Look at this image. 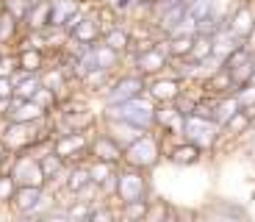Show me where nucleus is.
Returning <instances> with one entry per match:
<instances>
[{
  "label": "nucleus",
  "mask_w": 255,
  "mask_h": 222,
  "mask_svg": "<svg viewBox=\"0 0 255 222\" xmlns=\"http://www.w3.org/2000/svg\"><path fill=\"white\" fill-rule=\"evenodd\" d=\"M164 161V142L155 131H147L141 133L133 145H128L122 150V164L133 167V170H141V172H150Z\"/></svg>",
  "instance_id": "obj_1"
},
{
  "label": "nucleus",
  "mask_w": 255,
  "mask_h": 222,
  "mask_svg": "<svg viewBox=\"0 0 255 222\" xmlns=\"http://www.w3.org/2000/svg\"><path fill=\"white\" fill-rule=\"evenodd\" d=\"M153 111L155 103L141 92V95L130 97L125 103H114V106H103L100 120H125L130 125L141 128V131H153Z\"/></svg>",
  "instance_id": "obj_2"
},
{
  "label": "nucleus",
  "mask_w": 255,
  "mask_h": 222,
  "mask_svg": "<svg viewBox=\"0 0 255 222\" xmlns=\"http://www.w3.org/2000/svg\"><path fill=\"white\" fill-rule=\"evenodd\" d=\"M133 200H153V184L147 172L133 170L128 164L117 167V189H114V206L133 203Z\"/></svg>",
  "instance_id": "obj_3"
},
{
  "label": "nucleus",
  "mask_w": 255,
  "mask_h": 222,
  "mask_svg": "<svg viewBox=\"0 0 255 222\" xmlns=\"http://www.w3.org/2000/svg\"><path fill=\"white\" fill-rule=\"evenodd\" d=\"M97 131V128H95ZM95 131H83V133H64V136H53L50 150L58 159H64V164H81L89 159V136Z\"/></svg>",
  "instance_id": "obj_4"
},
{
  "label": "nucleus",
  "mask_w": 255,
  "mask_h": 222,
  "mask_svg": "<svg viewBox=\"0 0 255 222\" xmlns=\"http://www.w3.org/2000/svg\"><path fill=\"white\" fill-rule=\"evenodd\" d=\"M144 86H147V78H141V75H136L133 70L130 72H117L114 75V81L109 83V89L103 92V106H114V103H125V100H130V97H136V95H141L144 92Z\"/></svg>",
  "instance_id": "obj_5"
},
{
  "label": "nucleus",
  "mask_w": 255,
  "mask_h": 222,
  "mask_svg": "<svg viewBox=\"0 0 255 222\" xmlns=\"http://www.w3.org/2000/svg\"><path fill=\"white\" fill-rule=\"evenodd\" d=\"M183 139L197 145L200 150H214L219 145V125L214 120H205V117H183Z\"/></svg>",
  "instance_id": "obj_6"
},
{
  "label": "nucleus",
  "mask_w": 255,
  "mask_h": 222,
  "mask_svg": "<svg viewBox=\"0 0 255 222\" xmlns=\"http://www.w3.org/2000/svg\"><path fill=\"white\" fill-rule=\"evenodd\" d=\"M8 175L14 178L17 186H45V175L39 170V159L31 153H14Z\"/></svg>",
  "instance_id": "obj_7"
},
{
  "label": "nucleus",
  "mask_w": 255,
  "mask_h": 222,
  "mask_svg": "<svg viewBox=\"0 0 255 222\" xmlns=\"http://www.w3.org/2000/svg\"><path fill=\"white\" fill-rule=\"evenodd\" d=\"M183 86H186V83L178 81L175 75H169V72H161V75H155V78H147L144 95L150 97L155 106H161V103H172L175 97L183 92Z\"/></svg>",
  "instance_id": "obj_8"
},
{
  "label": "nucleus",
  "mask_w": 255,
  "mask_h": 222,
  "mask_svg": "<svg viewBox=\"0 0 255 222\" xmlns=\"http://www.w3.org/2000/svg\"><path fill=\"white\" fill-rule=\"evenodd\" d=\"M100 36H103V31H100V22H97V14H95V8H89V6L83 11L81 22L67 33V39H70L72 44H78V47H92V44L100 42Z\"/></svg>",
  "instance_id": "obj_9"
},
{
  "label": "nucleus",
  "mask_w": 255,
  "mask_h": 222,
  "mask_svg": "<svg viewBox=\"0 0 255 222\" xmlns=\"http://www.w3.org/2000/svg\"><path fill=\"white\" fill-rule=\"evenodd\" d=\"M130 61H133V72L141 78H155V75H161V72H166V67H169V56L161 53L155 44L150 50L130 56Z\"/></svg>",
  "instance_id": "obj_10"
},
{
  "label": "nucleus",
  "mask_w": 255,
  "mask_h": 222,
  "mask_svg": "<svg viewBox=\"0 0 255 222\" xmlns=\"http://www.w3.org/2000/svg\"><path fill=\"white\" fill-rule=\"evenodd\" d=\"M89 159H97V161H106V164L120 167L122 164V147L97 128V131L89 136Z\"/></svg>",
  "instance_id": "obj_11"
},
{
  "label": "nucleus",
  "mask_w": 255,
  "mask_h": 222,
  "mask_svg": "<svg viewBox=\"0 0 255 222\" xmlns=\"http://www.w3.org/2000/svg\"><path fill=\"white\" fill-rule=\"evenodd\" d=\"M205 153L200 150L197 145H191L186 139H175L169 147H164V159L169 161L172 167H194L203 161Z\"/></svg>",
  "instance_id": "obj_12"
},
{
  "label": "nucleus",
  "mask_w": 255,
  "mask_h": 222,
  "mask_svg": "<svg viewBox=\"0 0 255 222\" xmlns=\"http://www.w3.org/2000/svg\"><path fill=\"white\" fill-rule=\"evenodd\" d=\"M97 128H100V131L106 133L109 139H114L117 145L122 147V150H125L128 145H133L141 133H147V131L130 125V122H125V120H100V122H97Z\"/></svg>",
  "instance_id": "obj_13"
},
{
  "label": "nucleus",
  "mask_w": 255,
  "mask_h": 222,
  "mask_svg": "<svg viewBox=\"0 0 255 222\" xmlns=\"http://www.w3.org/2000/svg\"><path fill=\"white\" fill-rule=\"evenodd\" d=\"M253 25H255V11L247 3H239V6L230 11V17L225 19V28H228L236 39H242V42H244V36L253 31Z\"/></svg>",
  "instance_id": "obj_14"
},
{
  "label": "nucleus",
  "mask_w": 255,
  "mask_h": 222,
  "mask_svg": "<svg viewBox=\"0 0 255 222\" xmlns=\"http://www.w3.org/2000/svg\"><path fill=\"white\" fill-rule=\"evenodd\" d=\"M45 117H50L45 108H39L33 100H17L11 97V111L6 114L3 122H42Z\"/></svg>",
  "instance_id": "obj_15"
},
{
  "label": "nucleus",
  "mask_w": 255,
  "mask_h": 222,
  "mask_svg": "<svg viewBox=\"0 0 255 222\" xmlns=\"http://www.w3.org/2000/svg\"><path fill=\"white\" fill-rule=\"evenodd\" d=\"M45 186H17V192H14L11 197V209L17 211V214H33V209L39 206V200L45 197Z\"/></svg>",
  "instance_id": "obj_16"
},
{
  "label": "nucleus",
  "mask_w": 255,
  "mask_h": 222,
  "mask_svg": "<svg viewBox=\"0 0 255 222\" xmlns=\"http://www.w3.org/2000/svg\"><path fill=\"white\" fill-rule=\"evenodd\" d=\"M14 58H17V70L28 72V75H39L47 67V61H50L47 53L33 50V47H19V50H14Z\"/></svg>",
  "instance_id": "obj_17"
},
{
  "label": "nucleus",
  "mask_w": 255,
  "mask_h": 222,
  "mask_svg": "<svg viewBox=\"0 0 255 222\" xmlns=\"http://www.w3.org/2000/svg\"><path fill=\"white\" fill-rule=\"evenodd\" d=\"M100 42L106 44V47H111L114 53H120V56H128V53H130V44H133V39H130V28L117 22L114 28L103 31Z\"/></svg>",
  "instance_id": "obj_18"
},
{
  "label": "nucleus",
  "mask_w": 255,
  "mask_h": 222,
  "mask_svg": "<svg viewBox=\"0 0 255 222\" xmlns=\"http://www.w3.org/2000/svg\"><path fill=\"white\" fill-rule=\"evenodd\" d=\"M47 25H50V0L31 3L25 19H22V31H45Z\"/></svg>",
  "instance_id": "obj_19"
},
{
  "label": "nucleus",
  "mask_w": 255,
  "mask_h": 222,
  "mask_svg": "<svg viewBox=\"0 0 255 222\" xmlns=\"http://www.w3.org/2000/svg\"><path fill=\"white\" fill-rule=\"evenodd\" d=\"M236 47H242V39H236L225 25L219 28L217 33H211V56H214V58L225 61V58L236 50Z\"/></svg>",
  "instance_id": "obj_20"
},
{
  "label": "nucleus",
  "mask_w": 255,
  "mask_h": 222,
  "mask_svg": "<svg viewBox=\"0 0 255 222\" xmlns=\"http://www.w3.org/2000/svg\"><path fill=\"white\" fill-rule=\"evenodd\" d=\"M92 58H95V67L97 70H106V72H120V67L125 64V56H120V53H114L111 47H106L103 42L92 44Z\"/></svg>",
  "instance_id": "obj_21"
},
{
  "label": "nucleus",
  "mask_w": 255,
  "mask_h": 222,
  "mask_svg": "<svg viewBox=\"0 0 255 222\" xmlns=\"http://www.w3.org/2000/svg\"><path fill=\"white\" fill-rule=\"evenodd\" d=\"M253 128L255 125L247 120V114H244L242 108H239L230 120H225L222 125H219V139H242L244 133H253Z\"/></svg>",
  "instance_id": "obj_22"
},
{
  "label": "nucleus",
  "mask_w": 255,
  "mask_h": 222,
  "mask_svg": "<svg viewBox=\"0 0 255 222\" xmlns=\"http://www.w3.org/2000/svg\"><path fill=\"white\" fill-rule=\"evenodd\" d=\"M83 6H86L83 0H50V25L64 31V22L75 11H81Z\"/></svg>",
  "instance_id": "obj_23"
},
{
  "label": "nucleus",
  "mask_w": 255,
  "mask_h": 222,
  "mask_svg": "<svg viewBox=\"0 0 255 222\" xmlns=\"http://www.w3.org/2000/svg\"><path fill=\"white\" fill-rule=\"evenodd\" d=\"M111 81H114V72H106V70H89L78 83L83 86V92H89V95L103 97V92L109 89V83H111Z\"/></svg>",
  "instance_id": "obj_24"
},
{
  "label": "nucleus",
  "mask_w": 255,
  "mask_h": 222,
  "mask_svg": "<svg viewBox=\"0 0 255 222\" xmlns=\"http://www.w3.org/2000/svg\"><path fill=\"white\" fill-rule=\"evenodd\" d=\"M211 103H214V117H211V120L217 122V125H222L225 120H230V117L239 111V103H236V97H233V92H230V95L211 97Z\"/></svg>",
  "instance_id": "obj_25"
},
{
  "label": "nucleus",
  "mask_w": 255,
  "mask_h": 222,
  "mask_svg": "<svg viewBox=\"0 0 255 222\" xmlns=\"http://www.w3.org/2000/svg\"><path fill=\"white\" fill-rule=\"evenodd\" d=\"M86 170H89V181L95 186H103L109 178L117 175L114 164H106V161H97V159H86Z\"/></svg>",
  "instance_id": "obj_26"
},
{
  "label": "nucleus",
  "mask_w": 255,
  "mask_h": 222,
  "mask_svg": "<svg viewBox=\"0 0 255 222\" xmlns=\"http://www.w3.org/2000/svg\"><path fill=\"white\" fill-rule=\"evenodd\" d=\"M19 33H22V25H19L11 14H6L3 8H0V47H3V44L17 42Z\"/></svg>",
  "instance_id": "obj_27"
},
{
  "label": "nucleus",
  "mask_w": 255,
  "mask_h": 222,
  "mask_svg": "<svg viewBox=\"0 0 255 222\" xmlns=\"http://www.w3.org/2000/svg\"><path fill=\"white\" fill-rule=\"evenodd\" d=\"M64 167H67V164H64V159H58L53 150H45L42 156H39V170H42V175H45V184L50 181V178H56Z\"/></svg>",
  "instance_id": "obj_28"
},
{
  "label": "nucleus",
  "mask_w": 255,
  "mask_h": 222,
  "mask_svg": "<svg viewBox=\"0 0 255 222\" xmlns=\"http://www.w3.org/2000/svg\"><path fill=\"white\" fill-rule=\"evenodd\" d=\"M147 206H150V200H133V203L117 206V211H120V217H122V220H128V222H144Z\"/></svg>",
  "instance_id": "obj_29"
},
{
  "label": "nucleus",
  "mask_w": 255,
  "mask_h": 222,
  "mask_svg": "<svg viewBox=\"0 0 255 222\" xmlns=\"http://www.w3.org/2000/svg\"><path fill=\"white\" fill-rule=\"evenodd\" d=\"M208 56H211V36H205V33H194L189 56L180 58V61H203V58H208Z\"/></svg>",
  "instance_id": "obj_30"
},
{
  "label": "nucleus",
  "mask_w": 255,
  "mask_h": 222,
  "mask_svg": "<svg viewBox=\"0 0 255 222\" xmlns=\"http://www.w3.org/2000/svg\"><path fill=\"white\" fill-rule=\"evenodd\" d=\"M64 214L70 222H89V214H92V203H83L78 197H72L70 203L64 206Z\"/></svg>",
  "instance_id": "obj_31"
},
{
  "label": "nucleus",
  "mask_w": 255,
  "mask_h": 222,
  "mask_svg": "<svg viewBox=\"0 0 255 222\" xmlns=\"http://www.w3.org/2000/svg\"><path fill=\"white\" fill-rule=\"evenodd\" d=\"M39 86H42V83H39V75H25L22 81L14 83V95L11 97H17V100H31L33 92H36Z\"/></svg>",
  "instance_id": "obj_32"
},
{
  "label": "nucleus",
  "mask_w": 255,
  "mask_h": 222,
  "mask_svg": "<svg viewBox=\"0 0 255 222\" xmlns=\"http://www.w3.org/2000/svg\"><path fill=\"white\" fill-rule=\"evenodd\" d=\"M0 8L6 14H11L19 25H22V19H25L28 8H31V0H0Z\"/></svg>",
  "instance_id": "obj_33"
},
{
  "label": "nucleus",
  "mask_w": 255,
  "mask_h": 222,
  "mask_svg": "<svg viewBox=\"0 0 255 222\" xmlns=\"http://www.w3.org/2000/svg\"><path fill=\"white\" fill-rule=\"evenodd\" d=\"M31 100L36 103L39 108H45L47 114H53V111H56V108H58V97L53 95L50 89H45V86H39L36 92H33V97H31Z\"/></svg>",
  "instance_id": "obj_34"
},
{
  "label": "nucleus",
  "mask_w": 255,
  "mask_h": 222,
  "mask_svg": "<svg viewBox=\"0 0 255 222\" xmlns=\"http://www.w3.org/2000/svg\"><path fill=\"white\" fill-rule=\"evenodd\" d=\"M169 209L172 206L166 203V200H150V206H147V217H144V222H164V217L169 214Z\"/></svg>",
  "instance_id": "obj_35"
},
{
  "label": "nucleus",
  "mask_w": 255,
  "mask_h": 222,
  "mask_svg": "<svg viewBox=\"0 0 255 222\" xmlns=\"http://www.w3.org/2000/svg\"><path fill=\"white\" fill-rule=\"evenodd\" d=\"M14 192H17V184L8 172H0V206H8L11 203Z\"/></svg>",
  "instance_id": "obj_36"
},
{
  "label": "nucleus",
  "mask_w": 255,
  "mask_h": 222,
  "mask_svg": "<svg viewBox=\"0 0 255 222\" xmlns=\"http://www.w3.org/2000/svg\"><path fill=\"white\" fill-rule=\"evenodd\" d=\"M233 97H236L239 108L253 106V103H255V83H244V86H236V89H233Z\"/></svg>",
  "instance_id": "obj_37"
},
{
  "label": "nucleus",
  "mask_w": 255,
  "mask_h": 222,
  "mask_svg": "<svg viewBox=\"0 0 255 222\" xmlns=\"http://www.w3.org/2000/svg\"><path fill=\"white\" fill-rule=\"evenodd\" d=\"M14 70H17V58H14V53H3V56H0V78H11Z\"/></svg>",
  "instance_id": "obj_38"
},
{
  "label": "nucleus",
  "mask_w": 255,
  "mask_h": 222,
  "mask_svg": "<svg viewBox=\"0 0 255 222\" xmlns=\"http://www.w3.org/2000/svg\"><path fill=\"white\" fill-rule=\"evenodd\" d=\"M39 222H70V220H67V214H64L61 206H56V209H50L47 214L39 217Z\"/></svg>",
  "instance_id": "obj_39"
},
{
  "label": "nucleus",
  "mask_w": 255,
  "mask_h": 222,
  "mask_svg": "<svg viewBox=\"0 0 255 222\" xmlns=\"http://www.w3.org/2000/svg\"><path fill=\"white\" fill-rule=\"evenodd\" d=\"M11 159H14V153L8 150L6 145H3V139H0V172H8V167H11Z\"/></svg>",
  "instance_id": "obj_40"
},
{
  "label": "nucleus",
  "mask_w": 255,
  "mask_h": 222,
  "mask_svg": "<svg viewBox=\"0 0 255 222\" xmlns=\"http://www.w3.org/2000/svg\"><path fill=\"white\" fill-rule=\"evenodd\" d=\"M14 95V86L8 78H0V97H11Z\"/></svg>",
  "instance_id": "obj_41"
},
{
  "label": "nucleus",
  "mask_w": 255,
  "mask_h": 222,
  "mask_svg": "<svg viewBox=\"0 0 255 222\" xmlns=\"http://www.w3.org/2000/svg\"><path fill=\"white\" fill-rule=\"evenodd\" d=\"M250 64H253V70H255V50L250 53Z\"/></svg>",
  "instance_id": "obj_42"
},
{
  "label": "nucleus",
  "mask_w": 255,
  "mask_h": 222,
  "mask_svg": "<svg viewBox=\"0 0 255 222\" xmlns=\"http://www.w3.org/2000/svg\"><path fill=\"white\" fill-rule=\"evenodd\" d=\"M117 222H128V220H122V217H120V220H117Z\"/></svg>",
  "instance_id": "obj_43"
},
{
  "label": "nucleus",
  "mask_w": 255,
  "mask_h": 222,
  "mask_svg": "<svg viewBox=\"0 0 255 222\" xmlns=\"http://www.w3.org/2000/svg\"><path fill=\"white\" fill-rule=\"evenodd\" d=\"M3 53H6V50H3V47H0V56H3Z\"/></svg>",
  "instance_id": "obj_44"
},
{
  "label": "nucleus",
  "mask_w": 255,
  "mask_h": 222,
  "mask_svg": "<svg viewBox=\"0 0 255 222\" xmlns=\"http://www.w3.org/2000/svg\"><path fill=\"white\" fill-rule=\"evenodd\" d=\"M183 3H191V0H183Z\"/></svg>",
  "instance_id": "obj_45"
},
{
  "label": "nucleus",
  "mask_w": 255,
  "mask_h": 222,
  "mask_svg": "<svg viewBox=\"0 0 255 222\" xmlns=\"http://www.w3.org/2000/svg\"><path fill=\"white\" fill-rule=\"evenodd\" d=\"M31 3H36V0H31Z\"/></svg>",
  "instance_id": "obj_46"
}]
</instances>
